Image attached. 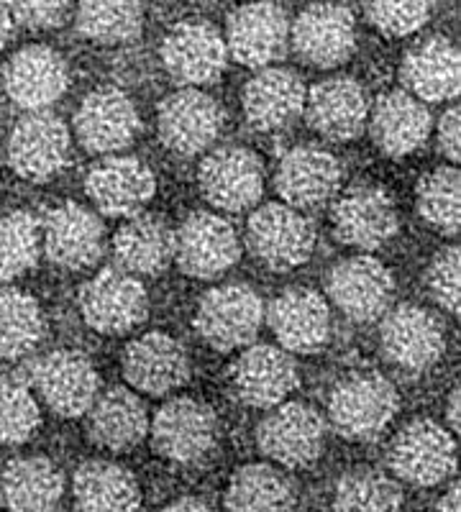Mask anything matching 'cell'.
<instances>
[{"instance_id":"d6986e66","label":"cell","mask_w":461,"mask_h":512,"mask_svg":"<svg viewBox=\"0 0 461 512\" xmlns=\"http://www.w3.org/2000/svg\"><path fill=\"white\" fill-rule=\"evenodd\" d=\"M162 62L172 80L185 88L211 85L226 70V41L216 26L205 21H185L164 36Z\"/></svg>"},{"instance_id":"bcb514c9","label":"cell","mask_w":461,"mask_h":512,"mask_svg":"<svg viewBox=\"0 0 461 512\" xmlns=\"http://www.w3.org/2000/svg\"><path fill=\"white\" fill-rule=\"evenodd\" d=\"M162 512H216V510H213L205 500H200V497H182V500L164 507Z\"/></svg>"},{"instance_id":"d4e9b609","label":"cell","mask_w":461,"mask_h":512,"mask_svg":"<svg viewBox=\"0 0 461 512\" xmlns=\"http://www.w3.org/2000/svg\"><path fill=\"white\" fill-rule=\"evenodd\" d=\"M303 116L328 141H351L367 128V90L351 77H331L305 93Z\"/></svg>"},{"instance_id":"8992f818","label":"cell","mask_w":461,"mask_h":512,"mask_svg":"<svg viewBox=\"0 0 461 512\" xmlns=\"http://www.w3.org/2000/svg\"><path fill=\"white\" fill-rule=\"evenodd\" d=\"M259 451L285 469L316 464L326 446V420L305 402H280L257 428Z\"/></svg>"},{"instance_id":"e0dca14e","label":"cell","mask_w":461,"mask_h":512,"mask_svg":"<svg viewBox=\"0 0 461 512\" xmlns=\"http://www.w3.org/2000/svg\"><path fill=\"white\" fill-rule=\"evenodd\" d=\"M298 384V364L280 346H249L231 367V390L246 408H277L298 390Z\"/></svg>"},{"instance_id":"7dc6e473","label":"cell","mask_w":461,"mask_h":512,"mask_svg":"<svg viewBox=\"0 0 461 512\" xmlns=\"http://www.w3.org/2000/svg\"><path fill=\"white\" fill-rule=\"evenodd\" d=\"M13 26H16V21H13L11 11H8L6 0H0V49L6 47L8 39L13 36Z\"/></svg>"},{"instance_id":"277c9868","label":"cell","mask_w":461,"mask_h":512,"mask_svg":"<svg viewBox=\"0 0 461 512\" xmlns=\"http://www.w3.org/2000/svg\"><path fill=\"white\" fill-rule=\"evenodd\" d=\"M152 446L172 464H200L218 441V420L213 408L195 397H175L164 402L149 420Z\"/></svg>"},{"instance_id":"f907efd6","label":"cell","mask_w":461,"mask_h":512,"mask_svg":"<svg viewBox=\"0 0 461 512\" xmlns=\"http://www.w3.org/2000/svg\"><path fill=\"white\" fill-rule=\"evenodd\" d=\"M244 3H251V0H244Z\"/></svg>"},{"instance_id":"484cf974","label":"cell","mask_w":461,"mask_h":512,"mask_svg":"<svg viewBox=\"0 0 461 512\" xmlns=\"http://www.w3.org/2000/svg\"><path fill=\"white\" fill-rule=\"evenodd\" d=\"M123 377L144 395H170L190 377L187 351L167 333H144L131 341L121 359Z\"/></svg>"},{"instance_id":"ffe728a7","label":"cell","mask_w":461,"mask_h":512,"mask_svg":"<svg viewBox=\"0 0 461 512\" xmlns=\"http://www.w3.org/2000/svg\"><path fill=\"white\" fill-rule=\"evenodd\" d=\"M344 167L331 152L318 146H295L282 157L275 175V187L282 203L295 210L321 208L341 190Z\"/></svg>"},{"instance_id":"2e32d148","label":"cell","mask_w":461,"mask_h":512,"mask_svg":"<svg viewBox=\"0 0 461 512\" xmlns=\"http://www.w3.org/2000/svg\"><path fill=\"white\" fill-rule=\"evenodd\" d=\"M290 41L310 67H341L356 49L354 13L341 3H313L290 26Z\"/></svg>"},{"instance_id":"4fadbf2b","label":"cell","mask_w":461,"mask_h":512,"mask_svg":"<svg viewBox=\"0 0 461 512\" xmlns=\"http://www.w3.org/2000/svg\"><path fill=\"white\" fill-rule=\"evenodd\" d=\"M157 131L170 152L193 157L211 149L223 131V108L198 88H185L164 98L157 111Z\"/></svg>"},{"instance_id":"9a60e30c","label":"cell","mask_w":461,"mask_h":512,"mask_svg":"<svg viewBox=\"0 0 461 512\" xmlns=\"http://www.w3.org/2000/svg\"><path fill=\"white\" fill-rule=\"evenodd\" d=\"M336 239L362 251L382 249L400 228L395 200L380 185H356L346 190L331 213Z\"/></svg>"},{"instance_id":"8d00e7d4","label":"cell","mask_w":461,"mask_h":512,"mask_svg":"<svg viewBox=\"0 0 461 512\" xmlns=\"http://www.w3.org/2000/svg\"><path fill=\"white\" fill-rule=\"evenodd\" d=\"M44 315L29 292L0 290V359H21L39 346Z\"/></svg>"},{"instance_id":"83f0119b","label":"cell","mask_w":461,"mask_h":512,"mask_svg":"<svg viewBox=\"0 0 461 512\" xmlns=\"http://www.w3.org/2000/svg\"><path fill=\"white\" fill-rule=\"evenodd\" d=\"M369 134L387 157H408L431 136V111L408 90H390L369 105Z\"/></svg>"},{"instance_id":"7bdbcfd3","label":"cell","mask_w":461,"mask_h":512,"mask_svg":"<svg viewBox=\"0 0 461 512\" xmlns=\"http://www.w3.org/2000/svg\"><path fill=\"white\" fill-rule=\"evenodd\" d=\"M459 246H446L433 256L426 274L431 297L449 315H459Z\"/></svg>"},{"instance_id":"6da1fadb","label":"cell","mask_w":461,"mask_h":512,"mask_svg":"<svg viewBox=\"0 0 461 512\" xmlns=\"http://www.w3.org/2000/svg\"><path fill=\"white\" fill-rule=\"evenodd\" d=\"M400 397L392 382L377 372H351L328 395V423L346 441L380 438L397 415Z\"/></svg>"},{"instance_id":"3957f363","label":"cell","mask_w":461,"mask_h":512,"mask_svg":"<svg viewBox=\"0 0 461 512\" xmlns=\"http://www.w3.org/2000/svg\"><path fill=\"white\" fill-rule=\"evenodd\" d=\"M246 241L264 267L290 272L303 267L316 249V228L300 210L285 203H269L251 213Z\"/></svg>"},{"instance_id":"603a6c76","label":"cell","mask_w":461,"mask_h":512,"mask_svg":"<svg viewBox=\"0 0 461 512\" xmlns=\"http://www.w3.org/2000/svg\"><path fill=\"white\" fill-rule=\"evenodd\" d=\"M264 318L287 354H316L331 336V310L326 297L308 287L282 292L269 310H264Z\"/></svg>"},{"instance_id":"7c38bea8","label":"cell","mask_w":461,"mask_h":512,"mask_svg":"<svg viewBox=\"0 0 461 512\" xmlns=\"http://www.w3.org/2000/svg\"><path fill=\"white\" fill-rule=\"evenodd\" d=\"M382 354L390 364L405 372H426L444 359V328L418 305H397L382 315L380 328Z\"/></svg>"},{"instance_id":"ac0fdd59","label":"cell","mask_w":461,"mask_h":512,"mask_svg":"<svg viewBox=\"0 0 461 512\" xmlns=\"http://www.w3.org/2000/svg\"><path fill=\"white\" fill-rule=\"evenodd\" d=\"M31 384L49 410L62 418H80L90 410L100 390V377L80 351H52L31 369Z\"/></svg>"},{"instance_id":"ba28073f","label":"cell","mask_w":461,"mask_h":512,"mask_svg":"<svg viewBox=\"0 0 461 512\" xmlns=\"http://www.w3.org/2000/svg\"><path fill=\"white\" fill-rule=\"evenodd\" d=\"M239 256V233L216 213H190L175 231V262L187 277L213 280L234 267Z\"/></svg>"},{"instance_id":"44dd1931","label":"cell","mask_w":461,"mask_h":512,"mask_svg":"<svg viewBox=\"0 0 461 512\" xmlns=\"http://www.w3.org/2000/svg\"><path fill=\"white\" fill-rule=\"evenodd\" d=\"M85 192L98 213L111 218L139 216L154 198V172L136 157H106L93 164L85 177Z\"/></svg>"},{"instance_id":"60d3db41","label":"cell","mask_w":461,"mask_h":512,"mask_svg":"<svg viewBox=\"0 0 461 512\" xmlns=\"http://www.w3.org/2000/svg\"><path fill=\"white\" fill-rule=\"evenodd\" d=\"M41 425V410L29 384L0 374V446L29 441Z\"/></svg>"},{"instance_id":"8fae6325","label":"cell","mask_w":461,"mask_h":512,"mask_svg":"<svg viewBox=\"0 0 461 512\" xmlns=\"http://www.w3.org/2000/svg\"><path fill=\"white\" fill-rule=\"evenodd\" d=\"M205 200L223 213H241L259 203L264 164L244 146H221L203 159L198 172Z\"/></svg>"},{"instance_id":"ab89813d","label":"cell","mask_w":461,"mask_h":512,"mask_svg":"<svg viewBox=\"0 0 461 512\" xmlns=\"http://www.w3.org/2000/svg\"><path fill=\"white\" fill-rule=\"evenodd\" d=\"M41 226L29 213L0 216V280H13L39 262Z\"/></svg>"},{"instance_id":"b9f144b4","label":"cell","mask_w":461,"mask_h":512,"mask_svg":"<svg viewBox=\"0 0 461 512\" xmlns=\"http://www.w3.org/2000/svg\"><path fill=\"white\" fill-rule=\"evenodd\" d=\"M433 0H364L369 24L385 36H410L426 26Z\"/></svg>"},{"instance_id":"4dcf8cb0","label":"cell","mask_w":461,"mask_h":512,"mask_svg":"<svg viewBox=\"0 0 461 512\" xmlns=\"http://www.w3.org/2000/svg\"><path fill=\"white\" fill-rule=\"evenodd\" d=\"M65 477L44 456H21L0 474V500L11 512H57Z\"/></svg>"},{"instance_id":"30bf717a","label":"cell","mask_w":461,"mask_h":512,"mask_svg":"<svg viewBox=\"0 0 461 512\" xmlns=\"http://www.w3.org/2000/svg\"><path fill=\"white\" fill-rule=\"evenodd\" d=\"M80 313L93 331L118 336L129 333L146 318L149 297L134 274L123 269H103L80 290Z\"/></svg>"},{"instance_id":"e575fe53","label":"cell","mask_w":461,"mask_h":512,"mask_svg":"<svg viewBox=\"0 0 461 512\" xmlns=\"http://www.w3.org/2000/svg\"><path fill=\"white\" fill-rule=\"evenodd\" d=\"M298 489L277 464H246L226 489L228 512H290Z\"/></svg>"},{"instance_id":"9c48e42d","label":"cell","mask_w":461,"mask_h":512,"mask_svg":"<svg viewBox=\"0 0 461 512\" xmlns=\"http://www.w3.org/2000/svg\"><path fill=\"white\" fill-rule=\"evenodd\" d=\"M331 303L354 323H374L390 310L395 295L392 272L377 256H349L328 272Z\"/></svg>"},{"instance_id":"836d02e7","label":"cell","mask_w":461,"mask_h":512,"mask_svg":"<svg viewBox=\"0 0 461 512\" xmlns=\"http://www.w3.org/2000/svg\"><path fill=\"white\" fill-rule=\"evenodd\" d=\"M113 254L126 274L154 277L175 259V231L157 216H131L126 226L118 228Z\"/></svg>"},{"instance_id":"f6af8a7d","label":"cell","mask_w":461,"mask_h":512,"mask_svg":"<svg viewBox=\"0 0 461 512\" xmlns=\"http://www.w3.org/2000/svg\"><path fill=\"white\" fill-rule=\"evenodd\" d=\"M438 149L451 164L459 162V108L451 105L438 121Z\"/></svg>"},{"instance_id":"c3c4849f","label":"cell","mask_w":461,"mask_h":512,"mask_svg":"<svg viewBox=\"0 0 461 512\" xmlns=\"http://www.w3.org/2000/svg\"><path fill=\"white\" fill-rule=\"evenodd\" d=\"M459 387L449 392V405H446V423H449L451 431H459Z\"/></svg>"},{"instance_id":"7402d4cb","label":"cell","mask_w":461,"mask_h":512,"mask_svg":"<svg viewBox=\"0 0 461 512\" xmlns=\"http://www.w3.org/2000/svg\"><path fill=\"white\" fill-rule=\"evenodd\" d=\"M141 118L126 93L100 88L85 95L75 113V136L93 154H116L136 139Z\"/></svg>"},{"instance_id":"7a4b0ae2","label":"cell","mask_w":461,"mask_h":512,"mask_svg":"<svg viewBox=\"0 0 461 512\" xmlns=\"http://www.w3.org/2000/svg\"><path fill=\"white\" fill-rule=\"evenodd\" d=\"M387 461L397 479L415 487H436L454 477L456 441L436 420H410L392 441Z\"/></svg>"},{"instance_id":"cb8c5ba5","label":"cell","mask_w":461,"mask_h":512,"mask_svg":"<svg viewBox=\"0 0 461 512\" xmlns=\"http://www.w3.org/2000/svg\"><path fill=\"white\" fill-rule=\"evenodd\" d=\"M67 85L70 70L65 59L39 44L16 52L3 67V88L8 98L29 113L47 111L67 93Z\"/></svg>"},{"instance_id":"d6a6232c","label":"cell","mask_w":461,"mask_h":512,"mask_svg":"<svg viewBox=\"0 0 461 512\" xmlns=\"http://www.w3.org/2000/svg\"><path fill=\"white\" fill-rule=\"evenodd\" d=\"M72 495L80 512H136L141 502L134 474L126 466L103 459L77 466Z\"/></svg>"},{"instance_id":"d590c367","label":"cell","mask_w":461,"mask_h":512,"mask_svg":"<svg viewBox=\"0 0 461 512\" xmlns=\"http://www.w3.org/2000/svg\"><path fill=\"white\" fill-rule=\"evenodd\" d=\"M141 26V0H80L77 6V31L95 44H129L141 34Z\"/></svg>"},{"instance_id":"5b68a950","label":"cell","mask_w":461,"mask_h":512,"mask_svg":"<svg viewBox=\"0 0 461 512\" xmlns=\"http://www.w3.org/2000/svg\"><path fill=\"white\" fill-rule=\"evenodd\" d=\"M264 323V303L249 285H221L205 292L195 313V331L216 351L249 346Z\"/></svg>"},{"instance_id":"f546056e","label":"cell","mask_w":461,"mask_h":512,"mask_svg":"<svg viewBox=\"0 0 461 512\" xmlns=\"http://www.w3.org/2000/svg\"><path fill=\"white\" fill-rule=\"evenodd\" d=\"M85 428L95 446L108 451H129L149 436V413L131 390H108L95 397L85 413Z\"/></svg>"},{"instance_id":"1f68e13d","label":"cell","mask_w":461,"mask_h":512,"mask_svg":"<svg viewBox=\"0 0 461 512\" xmlns=\"http://www.w3.org/2000/svg\"><path fill=\"white\" fill-rule=\"evenodd\" d=\"M405 90L423 103H446L459 95V49L444 36H431L410 49L403 62Z\"/></svg>"},{"instance_id":"52a82bcc","label":"cell","mask_w":461,"mask_h":512,"mask_svg":"<svg viewBox=\"0 0 461 512\" xmlns=\"http://www.w3.org/2000/svg\"><path fill=\"white\" fill-rule=\"evenodd\" d=\"M223 41L236 62L264 70L287 54L290 21L275 0H251L228 16Z\"/></svg>"},{"instance_id":"74e56055","label":"cell","mask_w":461,"mask_h":512,"mask_svg":"<svg viewBox=\"0 0 461 512\" xmlns=\"http://www.w3.org/2000/svg\"><path fill=\"white\" fill-rule=\"evenodd\" d=\"M333 512H403V489L387 474L356 469L336 484Z\"/></svg>"},{"instance_id":"f1b7e54d","label":"cell","mask_w":461,"mask_h":512,"mask_svg":"<svg viewBox=\"0 0 461 512\" xmlns=\"http://www.w3.org/2000/svg\"><path fill=\"white\" fill-rule=\"evenodd\" d=\"M305 85L295 72L280 67H264L246 82L241 103L244 116L257 131H280L303 116Z\"/></svg>"},{"instance_id":"f35d334b","label":"cell","mask_w":461,"mask_h":512,"mask_svg":"<svg viewBox=\"0 0 461 512\" xmlns=\"http://www.w3.org/2000/svg\"><path fill=\"white\" fill-rule=\"evenodd\" d=\"M415 195L423 221L454 239L459 233V169L454 164L433 169L418 182Z\"/></svg>"},{"instance_id":"ee69618b","label":"cell","mask_w":461,"mask_h":512,"mask_svg":"<svg viewBox=\"0 0 461 512\" xmlns=\"http://www.w3.org/2000/svg\"><path fill=\"white\" fill-rule=\"evenodd\" d=\"M13 21L29 29H54L67 18L72 0H6Z\"/></svg>"},{"instance_id":"681fc988","label":"cell","mask_w":461,"mask_h":512,"mask_svg":"<svg viewBox=\"0 0 461 512\" xmlns=\"http://www.w3.org/2000/svg\"><path fill=\"white\" fill-rule=\"evenodd\" d=\"M438 512H459V484H451L446 495L438 502Z\"/></svg>"},{"instance_id":"5bb4252c","label":"cell","mask_w":461,"mask_h":512,"mask_svg":"<svg viewBox=\"0 0 461 512\" xmlns=\"http://www.w3.org/2000/svg\"><path fill=\"white\" fill-rule=\"evenodd\" d=\"M70 159V131L57 116L36 111L13 126L8 139V164L29 182H49Z\"/></svg>"},{"instance_id":"4316f807","label":"cell","mask_w":461,"mask_h":512,"mask_svg":"<svg viewBox=\"0 0 461 512\" xmlns=\"http://www.w3.org/2000/svg\"><path fill=\"white\" fill-rule=\"evenodd\" d=\"M103 221L93 210L77 203L54 208L41 226V246L57 267L80 269L93 267L103 254Z\"/></svg>"}]
</instances>
